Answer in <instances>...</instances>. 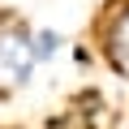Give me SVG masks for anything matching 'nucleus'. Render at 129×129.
Masks as SVG:
<instances>
[{
    "mask_svg": "<svg viewBox=\"0 0 129 129\" xmlns=\"http://www.w3.org/2000/svg\"><path fill=\"white\" fill-rule=\"evenodd\" d=\"M30 30L35 26H26L22 17H5L0 22V90H22V86H30V78H35V52H30Z\"/></svg>",
    "mask_w": 129,
    "mask_h": 129,
    "instance_id": "f257e3e1",
    "label": "nucleus"
},
{
    "mask_svg": "<svg viewBox=\"0 0 129 129\" xmlns=\"http://www.w3.org/2000/svg\"><path fill=\"white\" fill-rule=\"evenodd\" d=\"M95 47L116 78H129V0H108L95 22Z\"/></svg>",
    "mask_w": 129,
    "mask_h": 129,
    "instance_id": "f03ea898",
    "label": "nucleus"
},
{
    "mask_svg": "<svg viewBox=\"0 0 129 129\" xmlns=\"http://www.w3.org/2000/svg\"><path fill=\"white\" fill-rule=\"evenodd\" d=\"M64 47V35L52 30V26H35L30 30V52H35V64H52Z\"/></svg>",
    "mask_w": 129,
    "mask_h": 129,
    "instance_id": "7ed1b4c3",
    "label": "nucleus"
},
{
    "mask_svg": "<svg viewBox=\"0 0 129 129\" xmlns=\"http://www.w3.org/2000/svg\"><path fill=\"white\" fill-rule=\"evenodd\" d=\"M73 60H78V64H90V60H95V52H90V47H82V43H78V47H73Z\"/></svg>",
    "mask_w": 129,
    "mask_h": 129,
    "instance_id": "20e7f679",
    "label": "nucleus"
}]
</instances>
